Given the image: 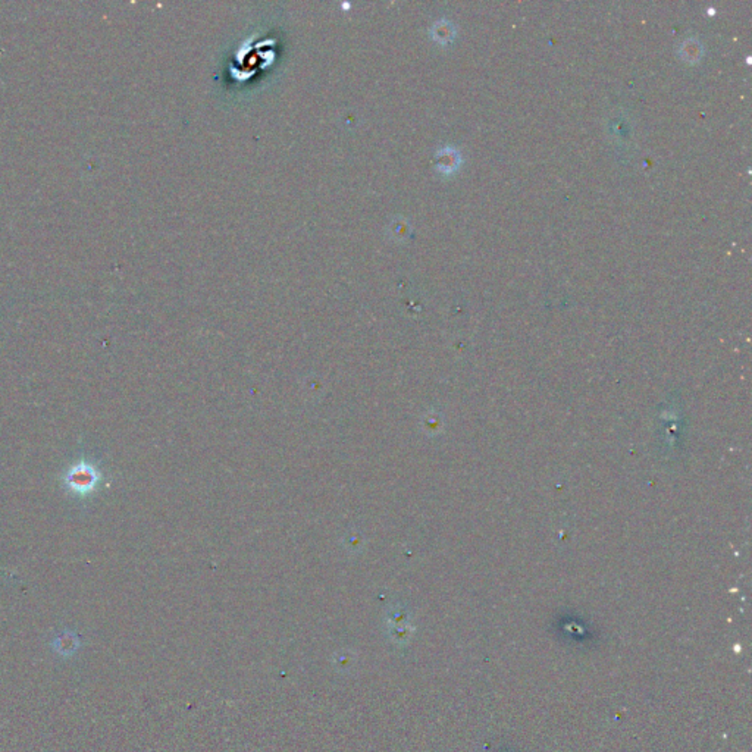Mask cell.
<instances>
[{"mask_svg": "<svg viewBox=\"0 0 752 752\" xmlns=\"http://www.w3.org/2000/svg\"><path fill=\"white\" fill-rule=\"evenodd\" d=\"M100 478V472L97 470L96 466L81 462L69 467L63 479L69 491L80 497H86L97 488Z\"/></svg>", "mask_w": 752, "mask_h": 752, "instance_id": "cell-1", "label": "cell"}, {"mask_svg": "<svg viewBox=\"0 0 752 752\" xmlns=\"http://www.w3.org/2000/svg\"><path fill=\"white\" fill-rule=\"evenodd\" d=\"M680 53H682V57L685 58V61H688V62H696V61H698V59L701 58L702 47H701V45L698 43V40L689 38V40L685 41L684 45H682Z\"/></svg>", "mask_w": 752, "mask_h": 752, "instance_id": "cell-2", "label": "cell"}]
</instances>
